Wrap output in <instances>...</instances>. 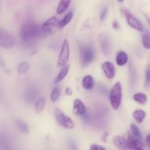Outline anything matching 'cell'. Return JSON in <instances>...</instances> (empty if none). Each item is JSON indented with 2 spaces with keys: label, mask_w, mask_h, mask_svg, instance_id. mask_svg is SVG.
<instances>
[{
  "label": "cell",
  "mask_w": 150,
  "mask_h": 150,
  "mask_svg": "<svg viewBox=\"0 0 150 150\" xmlns=\"http://www.w3.org/2000/svg\"><path fill=\"white\" fill-rule=\"evenodd\" d=\"M41 30H40L39 27L33 21L26 22L21 26L20 30V37L21 39L24 42H30L35 39L38 36H39Z\"/></svg>",
  "instance_id": "1"
},
{
  "label": "cell",
  "mask_w": 150,
  "mask_h": 150,
  "mask_svg": "<svg viewBox=\"0 0 150 150\" xmlns=\"http://www.w3.org/2000/svg\"><path fill=\"white\" fill-rule=\"evenodd\" d=\"M94 57V53L91 46L82 44L80 46V63L82 69H86L91 64Z\"/></svg>",
  "instance_id": "2"
},
{
  "label": "cell",
  "mask_w": 150,
  "mask_h": 150,
  "mask_svg": "<svg viewBox=\"0 0 150 150\" xmlns=\"http://www.w3.org/2000/svg\"><path fill=\"white\" fill-rule=\"evenodd\" d=\"M122 100V86L119 82L115 83L110 92V102L112 109L118 110Z\"/></svg>",
  "instance_id": "3"
},
{
  "label": "cell",
  "mask_w": 150,
  "mask_h": 150,
  "mask_svg": "<svg viewBox=\"0 0 150 150\" xmlns=\"http://www.w3.org/2000/svg\"><path fill=\"white\" fill-rule=\"evenodd\" d=\"M54 117L57 123L62 127L67 129H72L74 127V123L70 117L66 115L60 108L54 109Z\"/></svg>",
  "instance_id": "4"
},
{
  "label": "cell",
  "mask_w": 150,
  "mask_h": 150,
  "mask_svg": "<svg viewBox=\"0 0 150 150\" xmlns=\"http://www.w3.org/2000/svg\"><path fill=\"white\" fill-rule=\"evenodd\" d=\"M69 57H70V47L67 40H65L60 49V52L57 60V66L63 67L66 66L69 62Z\"/></svg>",
  "instance_id": "5"
},
{
  "label": "cell",
  "mask_w": 150,
  "mask_h": 150,
  "mask_svg": "<svg viewBox=\"0 0 150 150\" xmlns=\"http://www.w3.org/2000/svg\"><path fill=\"white\" fill-rule=\"evenodd\" d=\"M15 46V39L12 35L0 30V47L4 49H11Z\"/></svg>",
  "instance_id": "6"
},
{
  "label": "cell",
  "mask_w": 150,
  "mask_h": 150,
  "mask_svg": "<svg viewBox=\"0 0 150 150\" xmlns=\"http://www.w3.org/2000/svg\"><path fill=\"white\" fill-rule=\"evenodd\" d=\"M124 13H125V18L127 19V22L132 28L135 29V30H138L139 32H142L144 30V25L138 18H135L134 16H132L127 11H125Z\"/></svg>",
  "instance_id": "7"
},
{
  "label": "cell",
  "mask_w": 150,
  "mask_h": 150,
  "mask_svg": "<svg viewBox=\"0 0 150 150\" xmlns=\"http://www.w3.org/2000/svg\"><path fill=\"white\" fill-rule=\"evenodd\" d=\"M73 112L77 116L85 117L87 115V109L86 105L80 99H76L73 102Z\"/></svg>",
  "instance_id": "8"
},
{
  "label": "cell",
  "mask_w": 150,
  "mask_h": 150,
  "mask_svg": "<svg viewBox=\"0 0 150 150\" xmlns=\"http://www.w3.org/2000/svg\"><path fill=\"white\" fill-rule=\"evenodd\" d=\"M102 69L107 78L109 80H112L116 76V69H115L114 65L111 62H104L102 65Z\"/></svg>",
  "instance_id": "9"
},
{
  "label": "cell",
  "mask_w": 150,
  "mask_h": 150,
  "mask_svg": "<svg viewBox=\"0 0 150 150\" xmlns=\"http://www.w3.org/2000/svg\"><path fill=\"white\" fill-rule=\"evenodd\" d=\"M99 44H100V47L102 52L105 55H108L110 52V38H108V36L104 34L101 35L99 36Z\"/></svg>",
  "instance_id": "10"
},
{
  "label": "cell",
  "mask_w": 150,
  "mask_h": 150,
  "mask_svg": "<svg viewBox=\"0 0 150 150\" xmlns=\"http://www.w3.org/2000/svg\"><path fill=\"white\" fill-rule=\"evenodd\" d=\"M57 24V20L56 17H51L49 18L47 21L43 24L41 26V31L45 34H48V33H51L54 27Z\"/></svg>",
  "instance_id": "11"
},
{
  "label": "cell",
  "mask_w": 150,
  "mask_h": 150,
  "mask_svg": "<svg viewBox=\"0 0 150 150\" xmlns=\"http://www.w3.org/2000/svg\"><path fill=\"white\" fill-rule=\"evenodd\" d=\"M82 86L86 90H91L94 88L95 83L94 79L91 75H86L83 78L82 80Z\"/></svg>",
  "instance_id": "12"
},
{
  "label": "cell",
  "mask_w": 150,
  "mask_h": 150,
  "mask_svg": "<svg viewBox=\"0 0 150 150\" xmlns=\"http://www.w3.org/2000/svg\"><path fill=\"white\" fill-rule=\"evenodd\" d=\"M112 141H113L114 145L116 146V147H117L119 150H129L126 145L125 137L117 135V136L113 138Z\"/></svg>",
  "instance_id": "13"
},
{
  "label": "cell",
  "mask_w": 150,
  "mask_h": 150,
  "mask_svg": "<svg viewBox=\"0 0 150 150\" xmlns=\"http://www.w3.org/2000/svg\"><path fill=\"white\" fill-rule=\"evenodd\" d=\"M116 64L119 66H123L126 65L128 62V55L125 52L120 51L116 55Z\"/></svg>",
  "instance_id": "14"
},
{
  "label": "cell",
  "mask_w": 150,
  "mask_h": 150,
  "mask_svg": "<svg viewBox=\"0 0 150 150\" xmlns=\"http://www.w3.org/2000/svg\"><path fill=\"white\" fill-rule=\"evenodd\" d=\"M69 71V65H66L65 66H63V69L60 71V72L58 73V74L56 76V77L54 78V83L55 84H57L60 82H61L62 80H64L65 77H66V75L68 74Z\"/></svg>",
  "instance_id": "15"
},
{
  "label": "cell",
  "mask_w": 150,
  "mask_h": 150,
  "mask_svg": "<svg viewBox=\"0 0 150 150\" xmlns=\"http://www.w3.org/2000/svg\"><path fill=\"white\" fill-rule=\"evenodd\" d=\"M45 99L43 96H40L38 98L35 103V110L37 113H40L44 110V108H45Z\"/></svg>",
  "instance_id": "16"
},
{
  "label": "cell",
  "mask_w": 150,
  "mask_h": 150,
  "mask_svg": "<svg viewBox=\"0 0 150 150\" xmlns=\"http://www.w3.org/2000/svg\"><path fill=\"white\" fill-rule=\"evenodd\" d=\"M72 18H73V13L72 12H69L62 18L60 21H57V27L59 28H63V27H66L67 24H69V23L71 22V21Z\"/></svg>",
  "instance_id": "17"
},
{
  "label": "cell",
  "mask_w": 150,
  "mask_h": 150,
  "mask_svg": "<svg viewBox=\"0 0 150 150\" xmlns=\"http://www.w3.org/2000/svg\"><path fill=\"white\" fill-rule=\"evenodd\" d=\"M70 2L71 0H60V3H59L57 10H56L57 13L59 15L63 13L68 9L69 5H70Z\"/></svg>",
  "instance_id": "18"
},
{
  "label": "cell",
  "mask_w": 150,
  "mask_h": 150,
  "mask_svg": "<svg viewBox=\"0 0 150 150\" xmlns=\"http://www.w3.org/2000/svg\"><path fill=\"white\" fill-rule=\"evenodd\" d=\"M30 69V65L28 62L23 61L19 63L17 68V71L19 75H23L27 73Z\"/></svg>",
  "instance_id": "19"
},
{
  "label": "cell",
  "mask_w": 150,
  "mask_h": 150,
  "mask_svg": "<svg viewBox=\"0 0 150 150\" xmlns=\"http://www.w3.org/2000/svg\"><path fill=\"white\" fill-rule=\"evenodd\" d=\"M146 117V112L143 110H136L133 112V118L138 123H142Z\"/></svg>",
  "instance_id": "20"
},
{
  "label": "cell",
  "mask_w": 150,
  "mask_h": 150,
  "mask_svg": "<svg viewBox=\"0 0 150 150\" xmlns=\"http://www.w3.org/2000/svg\"><path fill=\"white\" fill-rule=\"evenodd\" d=\"M143 47L146 50H150V32L146 30L142 35Z\"/></svg>",
  "instance_id": "21"
},
{
  "label": "cell",
  "mask_w": 150,
  "mask_h": 150,
  "mask_svg": "<svg viewBox=\"0 0 150 150\" xmlns=\"http://www.w3.org/2000/svg\"><path fill=\"white\" fill-rule=\"evenodd\" d=\"M16 126L21 133L24 134V135H27L29 133L30 130H29L28 125L23 121L19 120V119L16 120Z\"/></svg>",
  "instance_id": "22"
},
{
  "label": "cell",
  "mask_w": 150,
  "mask_h": 150,
  "mask_svg": "<svg viewBox=\"0 0 150 150\" xmlns=\"http://www.w3.org/2000/svg\"><path fill=\"white\" fill-rule=\"evenodd\" d=\"M133 99L140 105H144L147 102V96L143 93H136L133 96Z\"/></svg>",
  "instance_id": "23"
},
{
  "label": "cell",
  "mask_w": 150,
  "mask_h": 150,
  "mask_svg": "<svg viewBox=\"0 0 150 150\" xmlns=\"http://www.w3.org/2000/svg\"><path fill=\"white\" fill-rule=\"evenodd\" d=\"M130 129H131V132H132V136H134L135 138H137V139L141 140V131H140L139 128L138 127V126H137L135 124H131Z\"/></svg>",
  "instance_id": "24"
},
{
  "label": "cell",
  "mask_w": 150,
  "mask_h": 150,
  "mask_svg": "<svg viewBox=\"0 0 150 150\" xmlns=\"http://www.w3.org/2000/svg\"><path fill=\"white\" fill-rule=\"evenodd\" d=\"M60 96V88L55 87L53 88L51 94H50V99L53 102H55L58 100Z\"/></svg>",
  "instance_id": "25"
},
{
  "label": "cell",
  "mask_w": 150,
  "mask_h": 150,
  "mask_svg": "<svg viewBox=\"0 0 150 150\" xmlns=\"http://www.w3.org/2000/svg\"><path fill=\"white\" fill-rule=\"evenodd\" d=\"M36 96H37V93H36V91L35 90V88L30 89L26 93V99L29 102H33L35 99Z\"/></svg>",
  "instance_id": "26"
},
{
  "label": "cell",
  "mask_w": 150,
  "mask_h": 150,
  "mask_svg": "<svg viewBox=\"0 0 150 150\" xmlns=\"http://www.w3.org/2000/svg\"><path fill=\"white\" fill-rule=\"evenodd\" d=\"M145 86H150V65H148L146 70V77H145Z\"/></svg>",
  "instance_id": "27"
},
{
  "label": "cell",
  "mask_w": 150,
  "mask_h": 150,
  "mask_svg": "<svg viewBox=\"0 0 150 150\" xmlns=\"http://www.w3.org/2000/svg\"><path fill=\"white\" fill-rule=\"evenodd\" d=\"M68 145H69V148L70 150H79L77 144L73 140H69Z\"/></svg>",
  "instance_id": "28"
},
{
  "label": "cell",
  "mask_w": 150,
  "mask_h": 150,
  "mask_svg": "<svg viewBox=\"0 0 150 150\" xmlns=\"http://www.w3.org/2000/svg\"><path fill=\"white\" fill-rule=\"evenodd\" d=\"M90 150H107V149L105 148V147L99 145V144H93L91 145Z\"/></svg>",
  "instance_id": "29"
},
{
  "label": "cell",
  "mask_w": 150,
  "mask_h": 150,
  "mask_svg": "<svg viewBox=\"0 0 150 150\" xmlns=\"http://www.w3.org/2000/svg\"><path fill=\"white\" fill-rule=\"evenodd\" d=\"M108 8L107 7H104L103 9L102 10V11H101V13H100V20L101 21H103V20H105V18H106V16H107V13H108Z\"/></svg>",
  "instance_id": "30"
},
{
  "label": "cell",
  "mask_w": 150,
  "mask_h": 150,
  "mask_svg": "<svg viewBox=\"0 0 150 150\" xmlns=\"http://www.w3.org/2000/svg\"><path fill=\"white\" fill-rule=\"evenodd\" d=\"M65 93H66V94L68 95V96H71L73 92H72V90L71 88L68 87V88H66V90H65Z\"/></svg>",
  "instance_id": "31"
},
{
  "label": "cell",
  "mask_w": 150,
  "mask_h": 150,
  "mask_svg": "<svg viewBox=\"0 0 150 150\" xmlns=\"http://www.w3.org/2000/svg\"><path fill=\"white\" fill-rule=\"evenodd\" d=\"M146 145L148 146L149 148H150V134L146 136Z\"/></svg>",
  "instance_id": "32"
},
{
  "label": "cell",
  "mask_w": 150,
  "mask_h": 150,
  "mask_svg": "<svg viewBox=\"0 0 150 150\" xmlns=\"http://www.w3.org/2000/svg\"><path fill=\"white\" fill-rule=\"evenodd\" d=\"M112 27L114 29H118L119 27V24H118L117 21H114V22L112 23Z\"/></svg>",
  "instance_id": "33"
},
{
  "label": "cell",
  "mask_w": 150,
  "mask_h": 150,
  "mask_svg": "<svg viewBox=\"0 0 150 150\" xmlns=\"http://www.w3.org/2000/svg\"><path fill=\"white\" fill-rule=\"evenodd\" d=\"M134 150H144V149H143V147H138V148L135 149Z\"/></svg>",
  "instance_id": "34"
},
{
  "label": "cell",
  "mask_w": 150,
  "mask_h": 150,
  "mask_svg": "<svg viewBox=\"0 0 150 150\" xmlns=\"http://www.w3.org/2000/svg\"><path fill=\"white\" fill-rule=\"evenodd\" d=\"M118 1H119V2H123L124 1H125V0H118Z\"/></svg>",
  "instance_id": "35"
}]
</instances>
